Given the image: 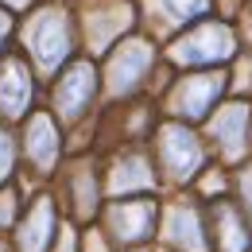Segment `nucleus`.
I'll list each match as a JSON object with an SVG mask.
<instances>
[{
	"instance_id": "1",
	"label": "nucleus",
	"mask_w": 252,
	"mask_h": 252,
	"mask_svg": "<svg viewBox=\"0 0 252 252\" xmlns=\"http://www.w3.org/2000/svg\"><path fill=\"white\" fill-rule=\"evenodd\" d=\"M59 237V198L39 194L16 221V252H51Z\"/></svg>"
},
{
	"instance_id": "2",
	"label": "nucleus",
	"mask_w": 252,
	"mask_h": 252,
	"mask_svg": "<svg viewBox=\"0 0 252 252\" xmlns=\"http://www.w3.org/2000/svg\"><path fill=\"white\" fill-rule=\"evenodd\" d=\"M28 47L43 70H55L63 63L66 51H70V32H66L63 12H39L28 28Z\"/></svg>"
},
{
	"instance_id": "3",
	"label": "nucleus",
	"mask_w": 252,
	"mask_h": 252,
	"mask_svg": "<svg viewBox=\"0 0 252 252\" xmlns=\"http://www.w3.org/2000/svg\"><path fill=\"white\" fill-rule=\"evenodd\" d=\"M105 225L121 245H140L156 225V206L148 198H121L105 210Z\"/></svg>"
},
{
	"instance_id": "4",
	"label": "nucleus",
	"mask_w": 252,
	"mask_h": 252,
	"mask_svg": "<svg viewBox=\"0 0 252 252\" xmlns=\"http://www.w3.org/2000/svg\"><path fill=\"white\" fill-rule=\"evenodd\" d=\"M59 152H63V140H59V128L47 113H35L28 128H24V156L39 175H51L59 167Z\"/></svg>"
},
{
	"instance_id": "5",
	"label": "nucleus",
	"mask_w": 252,
	"mask_h": 252,
	"mask_svg": "<svg viewBox=\"0 0 252 252\" xmlns=\"http://www.w3.org/2000/svg\"><path fill=\"white\" fill-rule=\"evenodd\" d=\"M90 97H94V66L78 63V66H70L59 78V86H55V113L63 121H78L90 109Z\"/></svg>"
},
{
	"instance_id": "6",
	"label": "nucleus",
	"mask_w": 252,
	"mask_h": 252,
	"mask_svg": "<svg viewBox=\"0 0 252 252\" xmlns=\"http://www.w3.org/2000/svg\"><path fill=\"white\" fill-rule=\"evenodd\" d=\"M159 159H163V167L175 179H190L198 171V163H202V148H198V140L190 136L187 128L167 125L159 132Z\"/></svg>"
},
{
	"instance_id": "7",
	"label": "nucleus",
	"mask_w": 252,
	"mask_h": 252,
	"mask_svg": "<svg viewBox=\"0 0 252 252\" xmlns=\"http://www.w3.org/2000/svg\"><path fill=\"white\" fill-rule=\"evenodd\" d=\"M105 190H109L113 202L132 198V194H148V190H156V171L144 156H125L113 163V171L105 179Z\"/></svg>"
},
{
	"instance_id": "8",
	"label": "nucleus",
	"mask_w": 252,
	"mask_h": 252,
	"mask_svg": "<svg viewBox=\"0 0 252 252\" xmlns=\"http://www.w3.org/2000/svg\"><path fill=\"white\" fill-rule=\"evenodd\" d=\"M148 63H152L148 43H140V39L121 43V51H117L113 63H109V90H113V94H132V90L140 86V78H144Z\"/></svg>"
},
{
	"instance_id": "9",
	"label": "nucleus",
	"mask_w": 252,
	"mask_h": 252,
	"mask_svg": "<svg viewBox=\"0 0 252 252\" xmlns=\"http://www.w3.org/2000/svg\"><path fill=\"white\" fill-rule=\"evenodd\" d=\"M229 51H233V35L221 24H206L175 47V59L179 63H221Z\"/></svg>"
},
{
	"instance_id": "10",
	"label": "nucleus",
	"mask_w": 252,
	"mask_h": 252,
	"mask_svg": "<svg viewBox=\"0 0 252 252\" xmlns=\"http://www.w3.org/2000/svg\"><path fill=\"white\" fill-rule=\"evenodd\" d=\"M32 109V78L24 74L20 63H8L0 70V117L16 121Z\"/></svg>"
},
{
	"instance_id": "11",
	"label": "nucleus",
	"mask_w": 252,
	"mask_h": 252,
	"mask_svg": "<svg viewBox=\"0 0 252 252\" xmlns=\"http://www.w3.org/2000/svg\"><path fill=\"white\" fill-rule=\"evenodd\" d=\"M221 90V78L214 74H202V78H187L179 90H175V113H183V117H206V109L214 105V97Z\"/></svg>"
},
{
	"instance_id": "12",
	"label": "nucleus",
	"mask_w": 252,
	"mask_h": 252,
	"mask_svg": "<svg viewBox=\"0 0 252 252\" xmlns=\"http://www.w3.org/2000/svg\"><path fill=\"white\" fill-rule=\"evenodd\" d=\"M167 237H171V245H179L183 252H206V233H202V221H198L194 206H175L171 210Z\"/></svg>"
},
{
	"instance_id": "13",
	"label": "nucleus",
	"mask_w": 252,
	"mask_h": 252,
	"mask_svg": "<svg viewBox=\"0 0 252 252\" xmlns=\"http://www.w3.org/2000/svg\"><path fill=\"white\" fill-rule=\"evenodd\" d=\"M245 121H249L245 105H229L225 113L214 117V136L221 140V148L229 156H241V148H245Z\"/></svg>"
},
{
	"instance_id": "14",
	"label": "nucleus",
	"mask_w": 252,
	"mask_h": 252,
	"mask_svg": "<svg viewBox=\"0 0 252 252\" xmlns=\"http://www.w3.org/2000/svg\"><path fill=\"white\" fill-rule=\"evenodd\" d=\"M66 206H70V214L78 221H86V218L97 214V179H94V171H78V175L70 179Z\"/></svg>"
},
{
	"instance_id": "15",
	"label": "nucleus",
	"mask_w": 252,
	"mask_h": 252,
	"mask_svg": "<svg viewBox=\"0 0 252 252\" xmlns=\"http://www.w3.org/2000/svg\"><path fill=\"white\" fill-rule=\"evenodd\" d=\"M218 249L221 252H249V229L237 218V210H229V206L218 210Z\"/></svg>"
},
{
	"instance_id": "16",
	"label": "nucleus",
	"mask_w": 252,
	"mask_h": 252,
	"mask_svg": "<svg viewBox=\"0 0 252 252\" xmlns=\"http://www.w3.org/2000/svg\"><path fill=\"white\" fill-rule=\"evenodd\" d=\"M16 221H20V194L0 187V233L16 229Z\"/></svg>"
},
{
	"instance_id": "17",
	"label": "nucleus",
	"mask_w": 252,
	"mask_h": 252,
	"mask_svg": "<svg viewBox=\"0 0 252 252\" xmlns=\"http://www.w3.org/2000/svg\"><path fill=\"white\" fill-rule=\"evenodd\" d=\"M167 8L171 20H194L198 12H206V0H159Z\"/></svg>"
},
{
	"instance_id": "18",
	"label": "nucleus",
	"mask_w": 252,
	"mask_h": 252,
	"mask_svg": "<svg viewBox=\"0 0 252 252\" xmlns=\"http://www.w3.org/2000/svg\"><path fill=\"white\" fill-rule=\"evenodd\" d=\"M12 171H16V144H12V136L0 128V187L12 179Z\"/></svg>"
},
{
	"instance_id": "19",
	"label": "nucleus",
	"mask_w": 252,
	"mask_h": 252,
	"mask_svg": "<svg viewBox=\"0 0 252 252\" xmlns=\"http://www.w3.org/2000/svg\"><path fill=\"white\" fill-rule=\"evenodd\" d=\"M51 252H74V233H70L66 225H59V237H55Z\"/></svg>"
},
{
	"instance_id": "20",
	"label": "nucleus",
	"mask_w": 252,
	"mask_h": 252,
	"mask_svg": "<svg viewBox=\"0 0 252 252\" xmlns=\"http://www.w3.org/2000/svg\"><path fill=\"white\" fill-rule=\"evenodd\" d=\"M241 198L249 202V210H252V167H245V171H241Z\"/></svg>"
},
{
	"instance_id": "21",
	"label": "nucleus",
	"mask_w": 252,
	"mask_h": 252,
	"mask_svg": "<svg viewBox=\"0 0 252 252\" xmlns=\"http://www.w3.org/2000/svg\"><path fill=\"white\" fill-rule=\"evenodd\" d=\"M4 35H8V16L0 12V47H4Z\"/></svg>"
},
{
	"instance_id": "22",
	"label": "nucleus",
	"mask_w": 252,
	"mask_h": 252,
	"mask_svg": "<svg viewBox=\"0 0 252 252\" xmlns=\"http://www.w3.org/2000/svg\"><path fill=\"white\" fill-rule=\"evenodd\" d=\"M4 4H16V8H20V4H28V0H4Z\"/></svg>"
},
{
	"instance_id": "23",
	"label": "nucleus",
	"mask_w": 252,
	"mask_h": 252,
	"mask_svg": "<svg viewBox=\"0 0 252 252\" xmlns=\"http://www.w3.org/2000/svg\"><path fill=\"white\" fill-rule=\"evenodd\" d=\"M0 252H12V249H8V245H4V241H0Z\"/></svg>"
}]
</instances>
